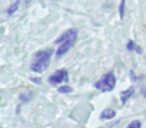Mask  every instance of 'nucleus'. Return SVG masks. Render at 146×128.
Returning a JSON list of instances; mask_svg holds the SVG:
<instances>
[{"instance_id": "nucleus-1", "label": "nucleus", "mask_w": 146, "mask_h": 128, "mask_svg": "<svg viewBox=\"0 0 146 128\" xmlns=\"http://www.w3.org/2000/svg\"><path fill=\"white\" fill-rule=\"evenodd\" d=\"M53 50H43L36 53L34 57V61L31 64V69L36 73H42L48 68L50 59L52 56Z\"/></svg>"}, {"instance_id": "nucleus-2", "label": "nucleus", "mask_w": 146, "mask_h": 128, "mask_svg": "<svg viewBox=\"0 0 146 128\" xmlns=\"http://www.w3.org/2000/svg\"><path fill=\"white\" fill-rule=\"evenodd\" d=\"M76 38H77V31L74 29H70V30H67L66 32L63 33L56 40V43H62L56 51L57 56L64 55L75 43Z\"/></svg>"}, {"instance_id": "nucleus-3", "label": "nucleus", "mask_w": 146, "mask_h": 128, "mask_svg": "<svg viewBox=\"0 0 146 128\" xmlns=\"http://www.w3.org/2000/svg\"><path fill=\"white\" fill-rule=\"evenodd\" d=\"M116 85V78L113 72L106 73L100 80L95 83V88L102 92H109L114 89Z\"/></svg>"}, {"instance_id": "nucleus-4", "label": "nucleus", "mask_w": 146, "mask_h": 128, "mask_svg": "<svg viewBox=\"0 0 146 128\" xmlns=\"http://www.w3.org/2000/svg\"><path fill=\"white\" fill-rule=\"evenodd\" d=\"M63 81H68V72L65 69L57 70L53 75L49 77V82L52 85H56Z\"/></svg>"}, {"instance_id": "nucleus-5", "label": "nucleus", "mask_w": 146, "mask_h": 128, "mask_svg": "<svg viewBox=\"0 0 146 128\" xmlns=\"http://www.w3.org/2000/svg\"><path fill=\"white\" fill-rule=\"evenodd\" d=\"M133 94H134V88L133 87H130V88H128V89L122 91L121 93H120V99H121L122 104H125L126 102L128 101V99H129Z\"/></svg>"}, {"instance_id": "nucleus-6", "label": "nucleus", "mask_w": 146, "mask_h": 128, "mask_svg": "<svg viewBox=\"0 0 146 128\" xmlns=\"http://www.w3.org/2000/svg\"><path fill=\"white\" fill-rule=\"evenodd\" d=\"M116 116V112L111 108H106L100 114V119H112Z\"/></svg>"}, {"instance_id": "nucleus-7", "label": "nucleus", "mask_w": 146, "mask_h": 128, "mask_svg": "<svg viewBox=\"0 0 146 128\" xmlns=\"http://www.w3.org/2000/svg\"><path fill=\"white\" fill-rule=\"evenodd\" d=\"M126 47H127V49L129 51H136V52L139 53V54H141V53H142V49L140 48V46H138L137 44H135V43H134L132 40L128 41Z\"/></svg>"}, {"instance_id": "nucleus-8", "label": "nucleus", "mask_w": 146, "mask_h": 128, "mask_svg": "<svg viewBox=\"0 0 146 128\" xmlns=\"http://www.w3.org/2000/svg\"><path fill=\"white\" fill-rule=\"evenodd\" d=\"M19 3H20V1H19V0H17V1L15 3H13V4L11 5V6L8 8V10H7V13H8V14H13V13H14L15 11H16L17 9H18Z\"/></svg>"}, {"instance_id": "nucleus-9", "label": "nucleus", "mask_w": 146, "mask_h": 128, "mask_svg": "<svg viewBox=\"0 0 146 128\" xmlns=\"http://www.w3.org/2000/svg\"><path fill=\"white\" fill-rule=\"evenodd\" d=\"M124 12H125V0H121L119 4V15L121 19L124 17Z\"/></svg>"}, {"instance_id": "nucleus-10", "label": "nucleus", "mask_w": 146, "mask_h": 128, "mask_svg": "<svg viewBox=\"0 0 146 128\" xmlns=\"http://www.w3.org/2000/svg\"><path fill=\"white\" fill-rule=\"evenodd\" d=\"M58 91L60 92V93H70V92H72V88L70 87V86L68 85H65V86H61V87L58 88Z\"/></svg>"}, {"instance_id": "nucleus-11", "label": "nucleus", "mask_w": 146, "mask_h": 128, "mask_svg": "<svg viewBox=\"0 0 146 128\" xmlns=\"http://www.w3.org/2000/svg\"><path fill=\"white\" fill-rule=\"evenodd\" d=\"M127 128H141V122L139 120H134L127 126Z\"/></svg>"}, {"instance_id": "nucleus-12", "label": "nucleus", "mask_w": 146, "mask_h": 128, "mask_svg": "<svg viewBox=\"0 0 146 128\" xmlns=\"http://www.w3.org/2000/svg\"><path fill=\"white\" fill-rule=\"evenodd\" d=\"M31 81L33 82H36V83H40V79H38V78H31Z\"/></svg>"}, {"instance_id": "nucleus-13", "label": "nucleus", "mask_w": 146, "mask_h": 128, "mask_svg": "<svg viewBox=\"0 0 146 128\" xmlns=\"http://www.w3.org/2000/svg\"><path fill=\"white\" fill-rule=\"evenodd\" d=\"M31 1H32V0H25V2L26 3H29V2H31Z\"/></svg>"}, {"instance_id": "nucleus-14", "label": "nucleus", "mask_w": 146, "mask_h": 128, "mask_svg": "<svg viewBox=\"0 0 146 128\" xmlns=\"http://www.w3.org/2000/svg\"><path fill=\"white\" fill-rule=\"evenodd\" d=\"M145 96H146V93H145Z\"/></svg>"}]
</instances>
